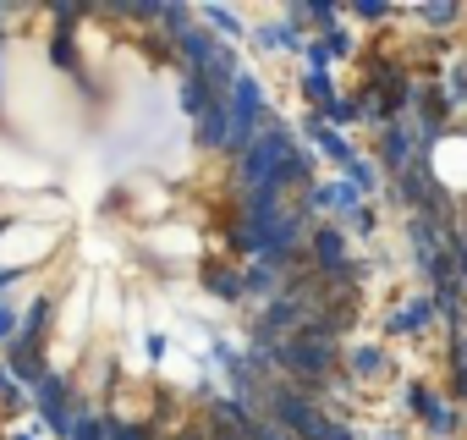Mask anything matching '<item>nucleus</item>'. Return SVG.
<instances>
[{
	"label": "nucleus",
	"mask_w": 467,
	"mask_h": 440,
	"mask_svg": "<svg viewBox=\"0 0 467 440\" xmlns=\"http://www.w3.org/2000/svg\"><path fill=\"white\" fill-rule=\"evenodd\" d=\"M83 303H88V287H78V292H72V303H67V320H61L67 330H83V320H88V309H83Z\"/></svg>",
	"instance_id": "obj_4"
},
{
	"label": "nucleus",
	"mask_w": 467,
	"mask_h": 440,
	"mask_svg": "<svg viewBox=\"0 0 467 440\" xmlns=\"http://www.w3.org/2000/svg\"><path fill=\"white\" fill-rule=\"evenodd\" d=\"M434 171L445 187H467V138H445L434 149Z\"/></svg>",
	"instance_id": "obj_2"
},
{
	"label": "nucleus",
	"mask_w": 467,
	"mask_h": 440,
	"mask_svg": "<svg viewBox=\"0 0 467 440\" xmlns=\"http://www.w3.org/2000/svg\"><path fill=\"white\" fill-rule=\"evenodd\" d=\"M50 243H56V232H12L0 243V265H28V259L50 254Z\"/></svg>",
	"instance_id": "obj_1"
},
{
	"label": "nucleus",
	"mask_w": 467,
	"mask_h": 440,
	"mask_svg": "<svg viewBox=\"0 0 467 440\" xmlns=\"http://www.w3.org/2000/svg\"><path fill=\"white\" fill-rule=\"evenodd\" d=\"M154 248H165V254H192V248H198V237H192V232H182V226H160V232H154Z\"/></svg>",
	"instance_id": "obj_3"
}]
</instances>
